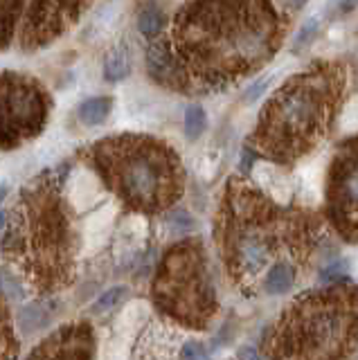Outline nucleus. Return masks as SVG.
Returning a JSON list of instances; mask_svg holds the SVG:
<instances>
[{
  "mask_svg": "<svg viewBox=\"0 0 358 360\" xmlns=\"http://www.w3.org/2000/svg\"><path fill=\"white\" fill-rule=\"evenodd\" d=\"M0 295H3L5 300H14V302L25 297V290H23V286H20V281L9 273H5L3 268H0Z\"/></svg>",
  "mask_w": 358,
  "mask_h": 360,
  "instance_id": "412c9836",
  "label": "nucleus"
},
{
  "mask_svg": "<svg viewBox=\"0 0 358 360\" xmlns=\"http://www.w3.org/2000/svg\"><path fill=\"white\" fill-rule=\"evenodd\" d=\"M86 0H32L23 22V45L30 50L48 45L79 18Z\"/></svg>",
  "mask_w": 358,
  "mask_h": 360,
  "instance_id": "9d476101",
  "label": "nucleus"
},
{
  "mask_svg": "<svg viewBox=\"0 0 358 360\" xmlns=\"http://www.w3.org/2000/svg\"><path fill=\"white\" fill-rule=\"evenodd\" d=\"M327 212L345 239H358V138L345 142L331 162Z\"/></svg>",
  "mask_w": 358,
  "mask_h": 360,
  "instance_id": "1a4fd4ad",
  "label": "nucleus"
},
{
  "mask_svg": "<svg viewBox=\"0 0 358 360\" xmlns=\"http://www.w3.org/2000/svg\"><path fill=\"white\" fill-rule=\"evenodd\" d=\"M110 108H113L110 97H91L79 106V120L86 127H99L110 115Z\"/></svg>",
  "mask_w": 358,
  "mask_h": 360,
  "instance_id": "4468645a",
  "label": "nucleus"
},
{
  "mask_svg": "<svg viewBox=\"0 0 358 360\" xmlns=\"http://www.w3.org/2000/svg\"><path fill=\"white\" fill-rule=\"evenodd\" d=\"M318 32H320V22L316 18H307L305 22H302V27L298 32V37L293 41V50H305L309 48V45L318 39Z\"/></svg>",
  "mask_w": 358,
  "mask_h": 360,
  "instance_id": "aec40b11",
  "label": "nucleus"
},
{
  "mask_svg": "<svg viewBox=\"0 0 358 360\" xmlns=\"http://www.w3.org/2000/svg\"><path fill=\"white\" fill-rule=\"evenodd\" d=\"M307 3H309V0H290V5L298 7V9H300V7H305Z\"/></svg>",
  "mask_w": 358,
  "mask_h": 360,
  "instance_id": "c85d7f7f",
  "label": "nucleus"
},
{
  "mask_svg": "<svg viewBox=\"0 0 358 360\" xmlns=\"http://www.w3.org/2000/svg\"><path fill=\"white\" fill-rule=\"evenodd\" d=\"M170 225H172L176 232L185 234V232H189V230L194 228V221H192V217H189L185 210H174L170 214Z\"/></svg>",
  "mask_w": 358,
  "mask_h": 360,
  "instance_id": "b1692460",
  "label": "nucleus"
},
{
  "mask_svg": "<svg viewBox=\"0 0 358 360\" xmlns=\"http://www.w3.org/2000/svg\"><path fill=\"white\" fill-rule=\"evenodd\" d=\"M340 14H347V11H352V9H356V5H358V0H340Z\"/></svg>",
  "mask_w": 358,
  "mask_h": 360,
  "instance_id": "bb28decb",
  "label": "nucleus"
},
{
  "mask_svg": "<svg viewBox=\"0 0 358 360\" xmlns=\"http://www.w3.org/2000/svg\"><path fill=\"white\" fill-rule=\"evenodd\" d=\"M50 99L43 86L18 72H0V149H16L46 127Z\"/></svg>",
  "mask_w": 358,
  "mask_h": 360,
  "instance_id": "6e6552de",
  "label": "nucleus"
},
{
  "mask_svg": "<svg viewBox=\"0 0 358 360\" xmlns=\"http://www.w3.org/2000/svg\"><path fill=\"white\" fill-rule=\"evenodd\" d=\"M23 0H0V48L12 41Z\"/></svg>",
  "mask_w": 358,
  "mask_h": 360,
  "instance_id": "dca6fc26",
  "label": "nucleus"
},
{
  "mask_svg": "<svg viewBox=\"0 0 358 360\" xmlns=\"http://www.w3.org/2000/svg\"><path fill=\"white\" fill-rule=\"evenodd\" d=\"M266 86H268V79H260V82H257V84H252V86H250L248 90H245L243 99L248 101V104H250V101H255V99H260V97H262V93H264V90H266Z\"/></svg>",
  "mask_w": 358,
  "mask_h": 360,
  "instance_id": "a878e982",
  "label": "nucleus"
},
{
  "mask_svg": "<svg viewBox=\"0 0 358 360\" xmlns=\"http://www.w3.org/2000/svg\"><path fill=\"white\" fill-rule=\"evenodd\" d=\"M239 358H257V352H252V349H241Z\"/></svg>",
  "mask_w": 358,
  "mask_h": 360,
  "instance_id": "cd10ccee",
  "label": "nucleus"
},
{
  "mask_svg": "<svg viewBox=\"0 0 358 360\" xmlns=\"http://www.w3.org/2000/svg\"><path fill=\"white\" fill-rule=\"evenodd\" d=\"M59 178L43 174L20 191L12 212L3 250L25 270L32 284L46 292L70 281L72 270V225L59 196Z\"/></svg>",
  "mask_w": 358,
  "mask_h": 360,
  "instance_id": "20e7f679",
  "label": "nucleus"
},
{
  "mask_svg": "<svg viewBox=\"0 0 358 360\" xmlns=\"http://www.w3.org/2000/svg\"><path fill=\"white\" fill-rule=\"evenodd\" d=\"M14 329L9 324V315L5 311V307L0 304V358H9V356H16L14 352Z\"/></svg>",
  "mask_w": 358,
  "mask_h": 360,
  "instance_id": "6ab92c4d",
  "label": "nucleus"
},
{
  "mask_svg": "<svg viewBox=\"0 0 358 360\" xmlns=\"http://www.w3.org/2000/svg\"><path fill=\"white\" fill-rule=\"evenodd\" d=\"M300 275V268L290 262H275L271 268L266 270L264 281H262V290L268 295H284L290 288L295 286Z\"/></svg>",
  "mask_w": 358,
  "mask_h": 360,
  "instance_id": "f8f14e48",
  "label": "nucleus"
},
{
  "mask_svg": "<svg viewBox=\"0 0 358 360\" xmlns=\"http://www.w3.org/2000/svg\"><path fill=\"white\" fill-rule=\"evenodd\" d=\"M358 345V286L295 300L273 333V358H345Z\"/></svg>",
  "mask_w": 358,
  "mask_h": 360,
  "instance_id": "423d86ee",
  "label": "nucleus"
},
{
  "mask_svg": "<svg viewBox=\"0 0 358 360\" xmlns=\"http://www.w3.org/2000/svg\"><path fill=\"white\" fill-rule=\"evenodd\" d=\"M91 162L115 194L140 212L170 207L183 191V169L167 144L120 135L93 144Z\"/></svg>",
  "mask_w": 358,
  "mask_h": 360,
  "instance_id": "39448f33",
  "label": "nucleus"
},
{
  "mask_svg": "<svg viewBox=\"0 0 358 360\" xmlns=\"http://www.w3.org/2000/svg\"><path fill=\"white\" fill-rule=\"evenodd\" d=\"M219 245L234 284L250 292L275 262L305 266L316 239L302 212L279 207L245 180H230L219 214Z\"/></svg>",
  "mask_w": 358,
  "mask_h": 360,
  "instance_id": "f03ea898",
  "label": "nucleus"
},
{
  "mask_svg": "<svg viewBox=\"0 0 358 360\" xmlns=\"http://www.w3.org/2000/svg\"><path fill=\"white\" fill-rule=\"evenodd\" d=\"M347 268H350V264H347L345 259H338V262H333V264H329L327 268H322V273L318 275V279L322 281V284H331V281L345 277Z\"/></svg>",
  "mask_w": 358,
  "mask_h": 360,
  "instance_id": "5701e85b",
  "label": "nucleus"
},
{
  "mask_svg": "<svg viewBox=\"0 0 358 360\" xmlns=\"http://www.w3.org/2000/svg\"><path fill=\"white\" fill-rule=\"evenodd\" d=\"M7 219H9V217H7V214H5V210H3V212H0V228H5Z\"/></svg>",
  "mask_w": 358,
  "mask_h": 360,
  "instance_id": "c756f323",
  "label": "nucleus"
},
{
  "mask_svg": "<svg viewBox=\"0 0 358 360\" xmlns=\"http://www.w3.org/2000/svg\"><path fill=\"white\" fill-rule=\"evenodd\" d=\"M131 72V54L127 45H115L113 50L106 54L104 61V75L108 82H122Z\"/></svg>",
  "mask_w": 358,
  "mask_h": 360,
  "instance_id": "2eb2a0df",
  "label": "nucleus"
},
{
  "mask_svg": "<svg viewBox=\"0 0 358 360\" xmlns=\"http://www.w3.org/2000/svg\"><path fill=\"white\" fill-rule=\"evenodd\" d=\"M205 124H207V117H205V110L200 106L194 104L185 110V135L189 140L200 138L205 131Z\"/></svg>",
  "mask_w": 358,
  "mask_h": 360,
  "instance_id": "a211bd4d",
  "label": "nucleus"
},
{
  "mask_svg": "<svg viewBox=\"0 0 358 360\" xmlns=\"http://www.w3.org/2000/svg\"><path fill=\"white\" fill-rule=\"evenodd\" d=\"M153 302L167 318L192 329H203L215 315L217 295L210 281L205 252L194 241H183L165 255L153 281Z\"/></svg>",
  "mask_w": 358,
  "mask_h": 360,
  "instance_id": "0eeeda50",
  "label": "nucleus"
},
{
  "mask_svg": "<svg viewBox=\"0 0 358 360\" xmlns=\"http://www.w3.org/2000/svg\"><path fill=\"white\" fill-rule=\"evenodd\" d=\"M124 292H127V288H124V286H115V288L106 290L104 295H102V297H99V300L95 302L93 311H95L97 315H102V313H108L110 309H115L117 304L122 302V297H124Z\"/></svg>",
  "mask_w": 358,
  "mask_h": 360,
  "instance_id": "4be33fe9",
  "label": "nucleus"
},
{
  "mask_svg": "<svg viewBox=\"0 0 358 360\" xmlns=\"http://www.w3.org/2000/svg\"><path fill=\"white\" fill-rule=\"evenodd\" d=\"M345 93V70L318 63L290 77L268 99L252 135V149L275 162H293L331 129Z\"/></svg>",
  "mask_w": 358,
  "mask_h": 360,
  "instance_id": "7ed1b4c3",
  "label": "nucleus"
},
{
  "mask_svg": "<svg viewBox=\"0 0 358 360\" xmlns=\"http://www.w3.org/2000/svg\"><path fill=\"white\" fill-rule=\"evenodd\" d=\"M32 358H91L93 356V333L88 324H68L52 333L46 342L30 354Z\"/></svg>",
  "mask_w": 358,
  "mask_h": 360,
  "instance_id": "9b49d317",
  "label": "nucleus"
},
{
  "mask_svg": "<svg viewBox=\"0 0 358 360\" xmlns=\"http://www.w3.org/2000/svg\"><path fill=\"white\" fill-rule=\"evenodd\" d=\"M178 356H181V358H205L207 352H205V347L200 345V342L192 340V342H185L183 345L181 354H178Z\"/></svg>",
  "mask_w": 358,
  "mask_h": 360,
  "instance_id": "393cba45",
  "label": "nucleus"
},
{
  "mask_svg": "<svg viewBox=\"0 0 358 360\" xmlns=\"http://www.w3.org/2000/svg\"><path fill=\"white\" fill-rule=\"evenodd\" d=\"M282 22L268 0H194L178 11L162 86L207 95L257 70L277 50Z\"/></svg>",
  "mask_w": 358,
  "mask_h": 360,
  "instance_id": "f257e3e1",
  "label": "nucleus"
},
{
  "mask_svg": "<svg viewBox=\"0 0 358 360\" xmlns=\"http://www.w3.org/2000/svg\"><path fill=\"white\" fill-rule=\"evenodd\" d=\"M18 329L23 335H32V333H37L41 329H46V326L50 324L52 320V313L50 309H46L43 304H27V307H23L18 311Z\"/></svg>",
  "mask_w": 358,
  "mask_h": 360,
  "instance_id": "ddd939ff",
  "label": "nucleus"
},
{
  "mask_svg": "<svg viewBox=\"0 0 358 360\" xmlns=\"http://www.w3.org/2000/svg\"><path fill=\"white\" fill-rule=\"evenodd\" d=\"M165 27V14L155 7V5H149L142 9V14L138 18V30L144 39H158L160 32Z\"/></svg>",
  "mask_w": 358,
  "mask_h": 360,
  "instance_id": "f3484780",
  "label": "nucleus"
}]
</instances>
